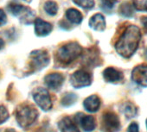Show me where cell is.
<instances>
[{
  "label": "cell",
  "instance_id": "1",
  "mask_svg": "<svg viewBox=\"0 0 147 132\" xmlns=\"http://www.w3.org/2000/svg\"><path fill=\"white\" fill-rule=\"evenodd\" d=\"M141 39V32L138 27L131 25L127 27L115 45L118 54L125 58H130L137 50Z\"/></svg>",
  "mask_w": 147,
  "mask_h": 132
},
{
  "label": "cell",
  "instance_id": "2",
  "mask_svg": "<svg viewBox=\"0 0 147 132\" xmlns=\"http://www.w3.org/2000/svg\"><path fill=\"white\" fill-rule=\"evenodd\" d=\"M82 53V48L77 42H69L58 49L56 59L62 65H68L76 60Z\"/></svg>",
  "mask_w": 147,
  "mask_h": 132
},
{
  "label": "cell",
  "instance_id": "3",
  "mask_svg": "<svg viewBox=\"0 0 147 132\" xmlns=\"http://www.w3.org/2000/svg\"><path fill=\"white\" fill-rule=\"evenodd\" d=\"M15 115L19 126L25 128L30 126L36 121L38 116V112L33 105L25 104L21 105L17 108Z\"/></svg>",
  "mask_w": 147,
  "mask_h": 132
},
{
  "label": "cell",
  "instance_id": "4",
  "mask_svg": "<svg viewBox=\"0 0 147 132\" xmlns=\"http://www.w3.org/2000/svg\"><path fill=\"white\" fill-rule=\"evenodd\" d=\"M9 11L12 15L20 17L21 21L24 23H31L35 18V13L33 11L20 5L11 4L9 5Z\"/></svg>",
  "mask_w": 147,
  "mask_h": 132
},
{
  "label": "cell",
  "instance_id": "5",
  "mask_svg": "<svg viewBox=\"0 0 147 132\" xmlns=\"http://www.w3.org/2000/svg\"><path fill=\"white\" fill-rule=\"evenodd\" d=\"M33 98L42 110L49 111L52 108L51 98L46 89L41 87L35 89L33 92Z\"/></svg>",
  "mask_w": 147,
  "mask_h": 132
},
{
  "label": "cell",
  "instance_id": "6",
  "mask_svg": "<svg viewBox=\"0 0 147 132\" xmlns=\"http://www.w3.org/2000/svg\"><path fill=\"white\" fill-rule=\"evenodd\" d=\"M30 66L34 71L44 68L49 63V56L45 50H36L30 54Z\"/></svg>",
  "mask_w": 147,
  "mask_h": 132
},
{
  "label": "cell",
  "instance_id": "7",
  "mask_svg": "<svg viewBox=\"0 0 147 132\" xmlns=\"http://www.w3.org/2000/svg\"><path fill=\"white\" fill-rule=\"evenodd\" d=\"M103 129L106 132H116L119 129V119L118 116L113 111H107L104 114L103 118Z\"/></svg>",
  "mask_w": 147,
  "mask_h": 132
},
{
  "label": "cell",
  "instance_id": "8",
  "mask_svg": "<svg viewBox=\"0 0 147 132\" xmlns=\"http://www.w3.org/2000/svg\"><path fill=\"white\" fill-rule=\"evenodd\" d=\"M71 85L76 88L88 86L91 85V75L84 70H78L71 76Z\"/></svg>",
  "mask_w": 147,
  "mask_h": 132
},
{
  "label": "cell",
  "instance_id": "9",
  "mask_svg": "<svg viewBox=\"0 0 147 132\" xmlns=\"http://www.w3.org/2000/svg\"><path fill=\"white\" fill-rule=\"evenodd\" d=\"M131 79L135 83L147 86V65L142 64L135 67L131 72Z\"/></svg>",
  "mask_w": 147,
  "mask_h": 132
},
{
  "label": "cell",
  "instance_id": "10",
  "mask_svg": "<svg viewBox=\"0 0 147 132\" xmlns=\"http://www.w3.org/2000/svg\"><path fill=\"white\" fill-rule=\"evenodd\" d=\"M44 81H45L46 86L49 88L53 89V90H56V89H59L62 86L63 81H64V77L61 74L54 73V74H48L45 77Z\"/></svg>",
  "mask_w": 147,
  "mask_h": 132
},
{
  "label": "cell",
  "instance_id": "11",
  "mask_svg": "<svg viewBox=\"0 0 147 132\" xmlns=\"http://www.w3.org/2000/svg\"><path fill=\"white\" fill-rule=\"evenodd\" d=\"M76 120L86 132L93 131L95 129V126H96L95 120L94 117L92 116H88L82 113H79L78 116L76 117Z\"/></svg>",
  "mask_w": 147,
  "mask_h": 132
},
{
  "label": "cell",
  "instance_id": "12",
  "mask_svg": "<svg viewBox=\"0 0 147 132\" xmlns=\"http://www.w3.org/2000/svg\"><path fill=\"white\" fill-rule=\"evenodd\" d=\"M52 30V25L45 22L40 18H36L35 20V31L38 36H48Z\"/></svg>",
  "mask_w": 147,
  "mask_h": 132
},
{
  "label": "cell",
  "instance_id": "13",
  "mask_svg": "<svg viewBox=\"0 0 147 132\" xmlns=\"http://www.w3.org/2000/svg\"><path fill=\"white\" fill-rule=\"evenodd\" d=\"M103 77L107 82L115 83L123 80V74L113 68H107L103 72Z\"/></svg>",
  "mask_w": 147,
  "mask_h": 132
},
{
  "label": "cell",
  "instance_id": "14",
  "mask_svg": "<svg viewBox=\"0 0 147 132\" xmlns=\"http://www.w3.org/2000/svg\"><path fill=\"white\" fill-rule=\"evenodd\" d=\"M89 25L97 31H103L106 28V20L103 15L95 14L89 20Z\"/></svg>",
  "mask_w": 147,
  "mask_h": 132
},
{
  "label": "cell",
  "instance_id": "15",
  "mask_svg": "<svg viewBox=\"0 0 147 132\" xmlns=\"http://www.w3.org/2000/svg\"><path fill=\"white\" fill-rule=\"evenodd\" d=\"M85 109L89 112H95L99 110L100 106V100L98 96L92 95L88 97L83 103Z\"/></svg>",
  "mask_w": 147,
  "mask_h": 132
},
{
  "label": "cell",
  "instance_id": "16",
  "mask_svg": "<svg viewBox=\"0 0 147 132\" xmlns=\"http://www.w3.org/2000/svg\"><path fill=\"white\" fill-rule=\"evenodd\" d=\"M59 129L61 132H80L76 124L69 117H64L59 122Z\"/></svg>",
  "mask_w": 147,
  "mask_h": 132
},
{
  "label": "cell",
  "instance_id": "17",
  "mask_svg": "<svg viewBox=\"0 0 147 132\" xmlns=\"http://www.w3.org/2000/svg\"><path fill=\"white\" fill-rule=\"evenodd\" d=\"M66 17L71 23L76 24H79L82 21V15L76 9H68L66 12Z\"/></svg>",
  "mask_w": 147,
  "mask_h": 132
},
{
  "label": "cell",
  "instance_id": "18",
  "mask_svg": "<svg viewBox=\"0 0 147 132\" xmlns=\"http://www.w3.org/2000/svg\"><path fill=\"white\" fill-rule=\"evenodd\" d=\"M119 12L125 17H131L133 15V7L129 2H125L120 5Z\"/></svg>",
  "mask_w": 147,
  "mask_h": 132
},
{
  "label": "cell",
  "instance_id": "19",
  "mask_svg": "<svg viewBox=\"0 0 147 132\" xmlns=\"http://www.w3.org/2000/svg\"><path fill=\"white\" fill-rule=\"evenodd\" d=\"M44 10L49 15L55 16L57 13L58 6H57L56 3L54 1H47L44 5Z\"/></svg>",
  "mask_w": 147,
  "mask_h": 132
},
{
  "label": "cell",
  "instance_id": "20",
  "mask_svg": "<svg viewBox=\"0 0 147 132\" xmlns=\"http://www.w3.org/2000/svg\"><path fill=\"white\" fill-rule=\"evenodd\" d=\"M73 1L84 9H91L94 5V0H73Z\"/></svg>",
  "mask_w": 147,
  "mask_h": 132
},
{
  "label": "cell",
  "instance_id": "21",
  "mask_svg": "<svg viewBox=\"0 0 147 132\" xmlns=\"http://www.w3.org/2000/svg\"><path fill=\"white\" fill-rule=\"evenodd\" d=\"M133 7L139 11H147V0H133Z\"/></svg>",
  "mask_w": 147,
  "mask_h": 132
},
{
  "label": "cell",
  "instance_id": "22",
  "mask_svg": "<svg viewBox=\"0 0 147 132\" xmlns=\"http://www.w3.org/2000/svg\"><path fill=\"white\" fill-rule=\"evenodd\" d=\"M77 97L75 95V94H67L63 98H62V105H65V106H69V105H72L74 103L76 102Z\"/></svg>",
  "mask_w": 147,
  "mask_h": 132
},
{
  "label": "cell",
  "instance_id": "23",
  "mask_svg": "<svg viewBox=\"0 0 147 132\" xmlns=\"http://www.w3.org/2000/svg\"><path fill=\"white\" fill-rule=\"evenodd\" d=\"M125 114L127 117H133L137 114V110L132 105L128 104L125 108Z\"/></svg>",
  "mask_w": 147,
  "mask_h": 132
},
{
  "label": "cell",
  "instance_id": "24",
  "mask_svg": "<svg viewBox=\"0 0 147 132\" xmlns=\"http://www.w3.org/2000/svg\"><path fill=\"white\" fill-rule=\"evenodd\" d=\"M9 118V112L6 108L3 105H0V123H5Z\"/></svg>",
  "mask_w": 147,
  "mask_h": 132
},
{
  "label": "cell",
  "instance_id": "25",
  "mask_svg": "<svg viewBox=\"0 0 147 132\" xmlns=\"http://www.w3.org/2000/svg\"><path fill=\"white\" fill-rule=\"evenodd\" d=\"M118 0H101V5L106 9H112Z\"/></svg>",
  "mask_w": 147,
  "mask_h": 132
},
{
  "label": "cell",
  "instance_id": "26",
  "mask_svg": "<svg viewBox=\"0 0 147 132\" xmlns=\"http://www.w3.org/2000/svg\"><path fill=\"white\" fill-rule=\"evenodd\" d=\"M128 132H139L138 131V125L137 123H132L130 124L128 128Z\"/></svg>",
  "mask_w": 147,
  "mask_h": 132
},
{
  "label": "cell",
  "instance_id": "27",
  "mask_svg": "<svg viewBox=\"0 0 147 132\" xmlns=\"http://www.w3.org/2000/svg\"><path fill=\"white\" fill-rule=\"evenodd\" d=\"M6 23V15L0 9V26H3Z\"/></svg>",
  "mask_w": 147,
  "mask_h": 132
},
{
  "label": "cell",
  "instance_id": "28",
  "mask_svg": "<svg viewBox=\"0 0 147 132\" xmlns=\"http://www.w3.org/2000/svg\"><path fill=\"white\" fill-rule=\"evenodd\" d=\"M141 23H142V24H143V26H144V29L147 31V17H142V19H141Z\"/></svg>",
  "mask_w": 147,
  "mask_h": 132
},
{
  "label": "cell",
  "instance_id": "29",
  "mask_svg": "<svg viewBox=\"0 0 147 132\" xmlns=\"http://www.w3.org/2000/svg\"><path fill=\"white\" fill-rule=\"evenodd\" d=\"M3 47H4V41L1 38H0V49H1Z\"/></svg>",
  "mask_w": 147,
  "mask_h": 132
},
{
  "label": "cell",
  "instance_id": "30",
  "mask_svg": "<svg viewBox=\"0 0 147 132\" xmlns=\"http://www.w3.org/2000/svg\"><path fill=\"white\" fill-rule=\"evenodd\" d=\"M5 132H16V131L14 129H8L5 130Z\"/></svg>",
  "mask_w": 147,
  "mask_h": 132
},
{
  "label": "cell",
  "instance_id": "31",
  "mask_svg": "<svg viewBox=\"0 0 147 132\" xmlns=\"http://www.w3.org/2000/svg\"><path fill=\"white\" fill-rule=\"evenodd\" d=\"M24 1H25V2H27V3H30L31 0H24Z\"/></svg>",
  "mask_w": 147,
  "mask_h": 132
},
{
  "label": "cell",
  "instance_id": "32",
  "mask_svg": "<svg viewBox=\"0 0 147 132\" xmlns=\"http://www.w3.org/2000/svg\"><path fill=\"white\" fill-rule=\"evenodd\" d=\"M145 55H146V58H147V50H146V52H145Z\"/></svg>",
  "mask_w": 147,
  "mask_h": 132
},
{
  "label": "cell",
  "instance_id": "33",
  "mask_svg": "<svg viewBox=\"0 0 147 132\" xmlns=\"http://www.w3.org/2000/svg\"><path fill=\"white\" fill-rule=\"evenodd\" d=\"M146 127H147V119H146Z\"/></svg>",
  "mask_w": 147,
  "mask_h": 132
}]
</instances>
